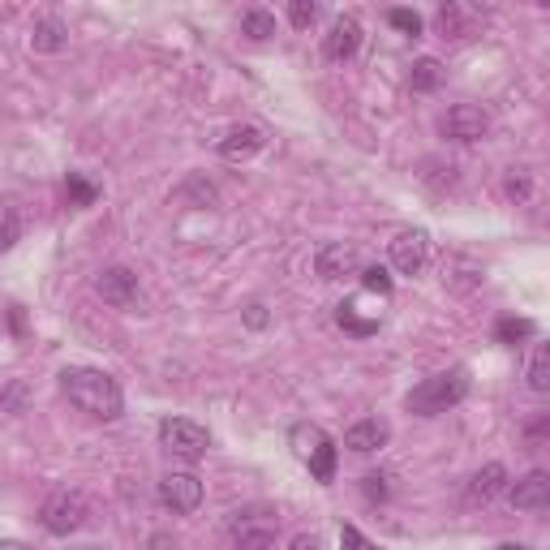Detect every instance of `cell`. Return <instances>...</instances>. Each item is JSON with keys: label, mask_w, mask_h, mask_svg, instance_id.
Wrapping results in <instances>:
<instances>
[{"label": "cell", "mask_w": 550, "mask_h": 550, "mask_svg": "<svg viewBox=\"0 0 550 550\" xmlns=\"http://www.w3.org/2000/svg\"><path fill=\"white\" fill-rule=\"evenodd\" d=\"M61 392L69 396L78 413L95 417V422H117L125 413V392L121 383L112 379L108 370H95V366H69L61 374Z\"/></svg>", "instance_id": "obj_1"}, {"label": "cell", "mask_w": 550, "mask_h": 550, "mask_svg": "<svg viewBox=\"0 0 550 550\" xmlns=\"http://www.w3.org/2000/svg\"><path fill=\"white\" fill-rule=\"evenodd\" d=\"M469 370L465 366H452V370H443V374H430V379H422L413 387L409 396H404V409L417 413V417H439L447 409H456L460 400L469 396Z\"/></svg>", "instance_id": "obj_2"}, {"label": "cell", "mask_w": 550, "mask_h": 550, "mask_svg": "<svg viewBox=\"0 0 550 550\" xmlns=\"http://www.w3.org/2000/svg\"><path fill=\"white\" fill-rule=\"evenodd\" d=\"M228 538H233L237 550H271L275 538H280V516L271 508H241L228 516Z\"/></svg>", "instance_id": "obj_3"}, {"label": "cell", "mask_w": 550, "mask_h": 550, "mask_svg": "<svg viewBox=\"0 0 550 550\" xmlns=\"http://www.w3.org/2000/svg\"><path fill=\"white\" fill-rule=\"evenodd\" d=\"M159 447L177 460H202L211 447V430L190 422V417H164L159 422Z\"/></svg>", "instance_id": "obj_4"}, {"label": "cell", "mask_w": 550, "mask_h": 550, "mask_svg": "<svg viewBox=\"0 0 550 550\" xmlns=\"http://www.w3.org/2000/svg\"><path fill=\"white\" fill-rule=\"evenodd\" d=\"M86 516H91V508H86V499L78 490H56V495L43 499L39 525L48 529L52 538H69V533H78L86 525Z\"/></svg>", "instance_id": "obj_5"}, {"label": "cell", "mask_w": 550, "mask_h": 550, "mask_svg": "<svg viewBox=\"0 0 550 550\" xmlns=\"http://www.w3.org/2000/svg\"><path fill=\"white\" fill-rule=\"evenodd\" d=\"M387 258L400 275H422L430 263V237L426 228H400V233L387 241Z\"/></svg>", "instance_id": "obj_6"}, {"label": "cell", "mask_w": 550, "mask_h": 550, "mask_svg": "<svg viewBox=\"0 0 550 550\" xmlns=\"http://www.w3.org/2000/svg\"><path fill=\"white\" fill-rule=\"evenodd\" d=\"M443 138H452V142H482L490 134V117H486V108H477V104H452L443 112Z\"/></svg>", "instance_id": "obj_7"}, {"label": "cell", "mask_w": 550, "mask_h": 550, "mask_svg": "<svg viewBox=\"0 0 550 550\" xmlns=\"http://www.w3.org/2000/svg\"><path fill=\"white\" fill-rule=\"evenodd\" d=\"M95 293L104 297L108 306H117V310H134L142 301V284H138V275L129 267H104L95 275Z\"/></svg>", "instance_id": "obj_8"}, {"label": "cell", "mask_w": 550, "mask_h": 550, "mask_svg": "<svg viewBox=\"0 0 550 550\" xmlns=\"http://www.w3.org/2000/svg\"><path fill=\"white\" fill-rule=\"evenodd\" d=\"M357 52H361V22L353 18V13H340L323 35V56L331 65H344V61H353Z\"/></svg>", "instance_id": "obj_9"}, {"label": "cell", "mask_w": 550, "mask_h": 550, "mask_svg": "<svg viewBox=\"0 0 550 550\" xmlns=\"http://www.w3.org/2000/svg\"><path fill=\"white\" fill-rule=\"evenodd\" d=\"M159 503H164V508H172L177 516L198 512L202 482H198L194 473H164V477H159Z\"/></svg>", "instance_id": "obj_10"}, {"label": "cell", "mask_w": 550, "mask_h": 550, "mask_svg": "<svg viewBox=\"0 0 550 550\" xmlns=\"http://www.w3.org/2000/svg\"><path fill=\"white\" fill-rule=\"evenodd\" d=\"M314 271H318V280H344V275L361 271V258L353 245L327 241V245H318V254H314Z\"/></svg>", "instance_id": "obj_11"}, {"label": "cell", "mask_w": 550, "mask_h": 550, "mask_svg": "<svg viewBox=\"0 0 550 550\" xmlns=\"http://www.w3.org/2000/svg\"><path fill=\"white\" fill-rule=\"evenodd\" d=\"M508 495H512V508H520V512H546L550 508V473L529 469Z\"/></svg>", "instance_id": "obj_12"}, {"label": "cell", "mask_w": 550, "mask_h": 550, "mask_svg": "<svg viewBox=\"0 0 550 550\" xmlns=\"http://www.w3.org/2000/svg\"><path fill=\"white\" fill-rule=\"evenodd\" d=\"M267 147V134L258 125H233L228 134L220 138V155L228 164H241V159H254L258 151Z\"/></svg>", "instance_id": "obj_13"}, {"label": "cell", "mask_w": 550, "mask_h": 550, "mask_svg": "<svg viewBox=\"0 0 550 550\" xmlns=\"http://www.w3.org/2000/svg\"><path fill=\"white\" fill-rule=\"evenodd\" d=\"M387 439H392V426H387L383 417H366V422H353L349 430H344V447L357 452V456L379 452V447H387Z\"/></svg>", "instance_id": "obj_14"}, {"label": "cell", "mask_w": 550, "mask_h": 550, "mask_svg": "<svg viewBox=\"0 0 550 550\" xmlns=\"http://www.w3.org/2000/svg\"><path fill=\"white\" fill-rule=\"evenodd\" d=\"M439 31L443 39H469L477 35V22H482V9H473V5H443L439 9Z\"/></svg>", "instance_id": "obj_15"}, {"label": "cell", "mask_w": 550, "mask_h": 550, "mask_svg": "<svg viewBox=\"0 0 550 550\" xmlns=\"http://www.w3.org/2000/svg\"><path fill=\"white\" fill-rule=\"evenodd\" d=\"M31 48L35 52H65L69 48V26L61 18H52V13H43L31 26Z\"/></svg>", "instance_id": "obj_16"}, {"label": "cell", "mask_w": 550, "mask_h": 550, "mask_svg": "<svg viewBox=\"0 0 550 550\" xmlns=\"http://www.w3.org/2000/svg\"><path fill=\"white\" fill-rule=\"evenodd\" d=\"M503 490H508V469H503V465H486V469H477V473H473V482H469V499L490 503V499H499Z\"/></svg>", "instance_id": "obj_17"}, {"label": "cell", "mask_w": 550, "mask_h": 550, "mask_svg": "<svg viewBox=\"0 0 550 550\" xmlns=\"http://www.w3.org/2000/svg\"><path fill=\"white\" fill-rule=\"evenodd\" d=\"M439 82H443V65L434 61V56H417V61H413V74H409L413 91H417V95H430Z\"/></svg>", "instance_id": "obj_18"}, {"label": "cell", "mask_w": 550, "mask_h": 550, "mask_svg": "<svg viewBox=\"0 0 550 550\" xmlns=\"http://www.w3.org/2000/svg\"><path fill=\"white\" fill-rule=\"evenodd\" d=\"M336 456H340V447L331 443V439H323L314 447V452L306 456V465H310V473L318 477V482H331V477H336Z\"/></svg>", "instance_id": "obj_19"}, {"label": "cell", "mask_w": 550, "mask_h": 550, "mask_svg": "<svg viewBox=\"0 0 550 550\" xmlns=\"http://www.w3.org/2000/svg\"><path fill=\"white\" fill-rule=\"evenodd\" d=\"M18 237H22V215H18V207H13L9 198H0V254L13 250Z\"/></svg>", "instance_id": "obj_20"}, {"label": "cell", "mask_w": 550, "mask_h": 550, "mask_svg": "<svg viewBox=\"0 0 550 550\" xmlns=\"http://www.w3.org/2000/svg\"><path fill=\"white\" fill-rule=\"evenodd\" d=\"M241 35H250L254 43L271 39V35H275V18H271L267 9H245V13H241Z\"/></svg>", "instance_id": "obj_21"}, {"label": "cell", "mask_w": 550, "mask_h": 550, "mask_svg": "<svg viewBox=\"0 0 550 550\" xmlns=\"http://www.w3.org/2000/svg\"><path fill=\"white\" fill-rule=\"evenodd\" d=\"M288 439H293V452H297L301 460H306V456L314 452V447L327 439V430H323V426H314V422H297L293 430H288Z\"/></svg>", "instance_id": "obj_22"}, {"label": "cell", "mask_w": 550, "mask_h": 550, "mask_svg": "<svg viewBox=\"0 0 550 550\" xmlns=\"http://www.w3.org/2000/svg\"><path fill=\"white\" fill-rule=\"evenodd\" d=\"M529 387L533 392H550V349L546 344H538L529 357Z\"/></svg>", "instance_id": "obj_23"}, {"label": "cell", "mask_w": 550, "mask_h": 550, "mask_svg": "<svg viewBox=\"0 0 550 550\" xmlns=\"http://www.w3.org/2000/svg\"><path fill=\"white\" fill-rule=\"evenodd\" d=\"M318 18H323V5H318V0H293V5H288V22H293L297 31H310Z\"/></svg>", "instance_id": "obj_24"}, {"label": "cell", "mask_w": 550, "mask_h": 550, "mask_svg": "<svg viewBox=\"0 0 550 550\" xmlns=\"http://www.w3.org/2000/svg\"><path fill=\"white\" fill-rule=\"evenodd\" d=\"M533 331H538V327H533V323H529V318H503V323L495 327V336H499L503 344H516V340H525V336H533Z\"/></svg>", "instance_id": "obj_25"}, {"label": "cell", "mask_w": 550, "mask_h": 550, "mask_svg": "<svg viewBox=\"0 0 550 550\" xmlns=\"http://www.w3.org/2000/svg\"><path fill=\"white\" fill-rule=\"evenodd\" d=\"M387 22L396 26L400 35H422V13H413V9H387Z\"/></svg>", "instance_id": "obj_26"}, {"label": "cell", "mask_w": 550, "mask_h": 550, "mask_svg": "<svg viewBox=\"0 0 550 550\" xmlns=\"http://www.w3.org/2000/svg\"><path fill=\"white\" fill-rule=\"evenodd\" d=\"M357 275H361V284H366L370 293H383V297L392 293V275H387L383 267H366V271H357Z\"/></svg>", "instance_id": "obj_27"}, {"label": "cell", "mask_w": 550, "mask_h": 550, "mask_svg": "<svg viewBox=\"0 0 550 550\" xmlns=\"http://www.w3.org/2000/svg\"><path fill=\"white\" fill-rule=\"evenodd\" d=\"M65 190H69V198H74V202H78V207H91V202H95V185H86V181L78 177V172H69Z\"/></svg>", "instance_id": "obj_28"}, {"label": "cell", "mask_w": 550, "mask_h": 550, "mask_svg": "<svg viewBox=\"0 0 550 550\" xmlns=\"http://www.w3.org/2000/svg\"><path fill=\"white\" fill-rule=\"evenodd\" d=\"M340 550H379V546H374L357 525H344L340 529Z\"/></svg>", "instance_id": "obj_29"}, {"label": "cell", "mask_w": 550, "mask_h": 550, "mask_svg": "<svg viewBox=\"0 0 550 550\" xmlns=\"http://www.w3.org/2000/svg\"><path fill=\"white\" fill-rule=\"evenodd\" d=\"M361 490H366L370 503H383L387 499V477L383 473H366V477H361Z\"/></svg>", "instance_id": "obj_30"}, {"label": "cell", "mask_w": 550, "mask_h": 550, "mask_svg": "<svg viewBox=\"0 0 550 550\" xmlns=\"http://www.w3.org/2000/svg\"><path fill=\"white\" fill-rule=\"evenodd\" d=\"M185 194H194V198L202 202V207H211V202H215V185H211V181H202V177H194L190 185H185Z\"/></svg>", "instance_id": "obj_31"}, {"label": "cell", "mask_w": 550, "mask_h": 550, "mask_svg": "<svg viewBox=\"0 0 550 550\" xmlns=\"http://www.w3.org/2000/svg\"><path fill=\"white\" fill-rule=\"evenodd\" d=\"M267 323H271V314H267V306H263V301H254V306H250V310H245V327H254V331H258V327H267Z\"/></svg>", "instance_id": "obj_32"}, {"label": "cell", "mask_w": 550, "mask_h": 550, "mask_svg": "<svg viewBox=\"0 0 550 550\" xmlns=\"http://www.w3.org/2000/svg\"><path fill=\"white\" fill-rule=\"evenodd\" d=\"M508 194H512V198H529V181L512 172V177H508Z\"/></svg>", "instance_id": "obj_33"}, {"label": "cell", "mask_w": 550, "mask_h": 550, "mask_svg": "<svg viewBox=\"0 0 550 550\" xmlns=\"http://www.w3.org/2000/svg\"><path fill=\"white\" fill-rule=\"evenodd\" d=\"M288 550H323V546H318V538H314V533H297V538H293V546H288Z\"/></svg>", "instance_id": "obj_34"}, {"label": "cell", "mask_w": 550, "mask_h": 550, "mask_svg": "<svg viewBox=\"0 0 550 550\" xmlns=\"http://www.w3.org/2000/svg\"><path fill=\"white\" fill-rule=\"evenodd\" d=\"M155 550H177V542H168V538H151Z\"/></svg>", "instance_id": "obj_35"}, {"label": "cell", "mask_w": 550, "mask_h": 550, "mask_svg": "<svg viewBox=\"0 0 550 550\" xmlns=\"http://www.w3.org/2000/svg\"><path fill=\"white\" fill-rule=\"evenodd\" d=\"M0 550H26L22 542H0Z\"/></svg>", "instance_id": "obj_36"}, {"label": "cell", "mask_w": 550, "mask_h": 550, "mask_svg": "<svg viewBox=\"0 0 550 550\" xmlns=\"http://www.w3.org/2000/svg\"><path fill=\"white\" fill-rule=\"evenodd\" d=\"M499 550H529V546H516V542H503Z\"/></svg>", "instance_id": "obj_37"}]
</instances>
